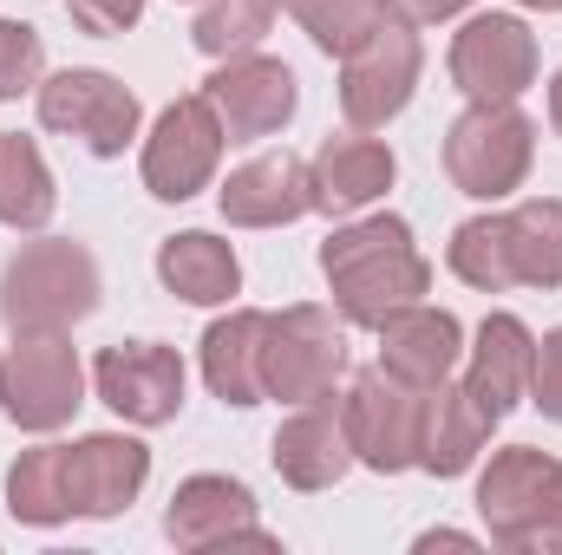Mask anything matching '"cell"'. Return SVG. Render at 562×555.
Segmentation results:
<instances>
[{
    "mask_svg": "<svg viewBox=\"0 0 562 555\" xmlns=\"http://www.w3.org/2000/svg\"><path fill=\"white\" fill-rule=\"evenodd\" d=\"M164 536H170L177 550H223V543H256V550H276V536L256 523V490H249L243 477H223V471L183 477V484L170 490Z\"/></svg>",
    "mask_w": 562,
    "mask_h": 555,
    "instance_id": "obj_14",
    "label": "cell"
},
{
    "mask_svg": "<svg viewBox=\"0 0 562 555\" xmlns=\"http://www.w3.org/2000/svg\"><path fill=\"white\" fill-rule=\"evenodd\" d=\"M86 406V366L66 333H13L0 360V412L20 431H59Z\"/></svg>",
    "mask_w": 562,
    "mask_h": 555,
    "instance_id": "obj_7",
    "label": "cell"
},
{
    "mask_svg": "<svg viewBox=\"0 0 562 555\" xmlns=\"http://www.w3.org/2000/svg\"><path fill=\"white\" fill-rule=\"evenodd\" d=\"M347 444H353V464L380 471V477H400V471H419V438H425V386L393 380L386 366H367L353 373L347 399Z\"/></svg>",
    "mask_w": 562,
    "mask_h": 555,
    "instance_id": "obj_8",
    "label": "cell"
},
{
    "mask_svg": "<svg viewBox=\"0 0 562 555\" xmlns=\"http://www.w3.org/2000/svg\"><path fill=\"white\" fill-rule=\"evenodd\" d=\"M105 281L86 242L72 236H40L20 242L13 262L0 269V327L7 333H72L99 307Z\"/></svg>",
    "mask_w": 562,
    "mask_h": 555,
    "instance_id": "obj_2",
    "label": "cell"
},
{
    "mask_svg": "<svg viewBox=\"0 0 562 555\" xmlns=\"http://www.w3.org/2000/svg\"><path fill=\"white\" fill-rule=\"evenodd\" d=\"M537 163V125L517 99L504 105H464L445 132V177L471 203H504L524 190Z\"/></svg>",
    "mask_w": 562,
    "mask_h": 555,
    "instance_id": "obj_4",
    "label": "cell"
},
{
    "mask_svg": "<svg viewBox=\"0 0 562 555\" xmlns=\"http://www.w3.org/2000/svg\"><path fill=\"white\" fill-rule=\"evenodd\" d=\"M451 86L471 105H504L537 86V33L517 13H477L451 39Z\"/></svg>",
    "mask_w": 562,
    "mask_h": 555,
    "instance_id": "obj_11",
    "label": "cell"
},
{
    "mask_svg": "<svg viewBox=\"0 0 562 555\" xmlns=\"http://www.w3.org/2000/svg\"><path fill=\"white\" fill-rule=\"evenodd\" d=\"M307 177H314V209L327 216H360L373 209L393 177H400V157L367 132H347V138H327L314 157H307Z\"/></svg>",
    "mask_w": 562,
    "mask_h": 555,
    "instance_id": "obj_19",
    "label": "cell"
},
{
    "mask_svg": "<svg viewBox=\"0 0 562 555\" xmlns=\"http://www.w3.org/2000/svg\"><path fill=\"white\" fill-rule=\"evenodd\" d=\"M419 72H425L419 20L400 7V13H386V20L340 59V112H347V125H353V132L393 125V118L413 105Z\"/></svg>",
    "mask_w": 562,
    "mask_h": 555,
    "instance_id": "obj_5",
    "label": "cell"
},
{
    "mask_svg": "<svg viewBox=\"0 0 562 555\" xmlns=\"http://www.w3.org/2000/svg\"><path fill=\"white\" fill-rule=\"evenodd\" d=\"M347 380V320H334V307H281L269 314L262 333V399L281 406H307L327 399Z\"/></svg>",
    "mask_w": 562,
    "mask_h": 555,
    "instance_id": "obj_6",
    "label": "cell"
},
{
    "mask_svg": "<svg viewBox=\"0 0 562 555\" xmlns=\"http://www.w3.org/2000/svg\"><path fill=\"white\" fill-rule=\"evenodd\" d=\"M419 550H477V536H458V530H425Z\"/></svg>",
    "mask_w": 562,
    "mask_h": 555,
    "instance_id": "obj_34",
    "label": "cell"
},
{
    "mask_svg": "<svg viewBox=\"0 0 562 555\" xmlns=\"http://www.w3.org/2000/svg\"><path fill=\"white\" fill-rule=\"evenodd\" d=\"M203 99L216 105L229 144H256L288 132V118L301 105V86L269 53H236V59H216V72L203 79Z\"/></svg>",
    "mask_w": 562,
    "mask_h": 555,
    "instance_id": "obj_12",
    "label": "cell"
},
{
    "mask_svg": "<svg viewBox=\"0 0 562 555\" xmlns=\"http://www.w3.org/2000/svg\"><path fill=\"white\" fill-rule=\"evenodd\" d=\"M150 477V451L125 431H92L79 444H66V497H72V517H119L132 510Z\"/></svg>",
    "mask_w": 562,
    "mask_h": 555,
    "instance_id": "obj_16",
    "label": "cell"
},
{
    "mask_svg": "<svg viewBox=\"0 0 562 555\" xmlns=\"http://www.w3.org/2000/svg\"><path fill=\"white\" fill-rule=\"evenodd\" d=\"M7 510L33 530H59L72 523V497H66V444H33L13 457L7 471Z\"/></svg>",
    "mask_w": 562,
    "mask_h": 555,
    "instance_id": "obj_26",
    "label": "cell"
},
{
    "mask_svg": "<svg viewBox=\"0 0 562 555\" xmlns=\"http://www.w3.org/2000/svg\"><path fill=\"white\" fill-rule=\"evenodd\" d=\"M504 236H510V269L517 287H562V196H530L517 209H504Z\"/></svg>",
    "mask_w": 562,
    "mask_h": 555,
    "instance_id": "obj_25",
    "label": "cell"
},
{
    "mask_svg": "<svg viewBox=\"0 0 562 555\" xmlns=\"http://www.w3.org/2000/svg\"><path fill=\"white\" fill-rule=\"evenodd\" d=\"M294 13V26L327 53V59H347L386 13H400V0H281Z\"/></svg>",
    "mask_w": 562,
    "mask_h": 555,
    "instance_id": "obj_29",
    "label": "cell"
},
{
    "mask_svg": "<svg viewBox=\"0 0 562 555\" xmlns=\"http://www.w3.org/2000/svg\"><path fill=\"white\" fill-rule=\"evenodd\" d=\"M66 13H72L79 33H92V39H119V33H132V26L144 20V0H66Z\"/></svg>",
    "mask_w": 562,
    "mask_h": 555,
    "instance_id": "obj_31",
    "label": "cell"
},
{
    "mask_svg": "<svg viewBox=\"0 0 562 555\" xmlns=\"http://www.w3.org/2000/svg\"><path fill=\"white\" fill-rule=\"evenodd\" d=\"M46 79V39L26 20H0V105H13L20 92H40Z\"/></svg>",
    "mask_w": 562,
    "mask_h": 555,
    "instance_id": "obj_30",
    "label": "cell"
},
{
    "mask_svg": "<svg viewBox=\"0 0 562 555\" xmlns=\"http://www.w3.org/2000/svg\"><path fill=\"white\" fill-rule=\"evenodd\" d=\"M530 366H537V333H530L517 314H491V320L477 327L464 386L504 418V412H517V406L530 399Z\"/></svg>",
    "mask_w": 562,
    "mask_h": 555,
    "instance_id": "obj_22",
    "label": "cell"
},
{
    "mask_svg": "<svg viewBox=\"0 0 562 555\" xmlns=\"http://www.w3.org/2000/svg\"><path fill=\"white\" fill-rule=\"evenodd\" d=\"M557 484L562 457L537 451V444H504L477 477V517H484L491 543L510 555H562Z\"/></svg>",
    "mask_w": 562,
    "mask_h": 555,
    "instance_id": "obj_3",
    "label": "cell"
},
{
    "mask_svg": "<svg viewBox=\"0 0 562 555\" xmlns=\"http://www.w3.org/2000/svg\"><path fill=\"white\" fill-rule=\"evenodd\" d=\"M223 144H229V132H223V118H216V105H210L203 92L164 105L157 125H150V138H144V157H138L144 190H150L157 203H190L196 190L216 183Z\"/></svg>",
    "mask_w": 562,
    "mask_h": 555,
    "instance_id": "obj_10",
    "label": "cell"
},
{
    "mask_svg": "<svg viewBox=\"0 0 562 555\" xmlns=\"http://www.w3.org/2000/svg\"><path fill=\"white\" fill-rule=\"evenodd\" d=\"M550 125H557V138H562V72L550 79Z\"/></svg>",
    "mask_w": 562,
    "mask_h": 555,
    "instance_id": "obj_35",
    "label": "cell"
},
{
    "mask_svg": "<svg viewBox=\"0 0 562 555\" xmlns=\"http://www.w3.org/2000/svg\"><path fill=\"white\" fill-rule=\"evenodd\" d=\"M530 406L562 424V327L537 340V366H530Z\"/></svg>",
    "mask_w": 562,
    "mask_h": 555,
    "instance_id": "obj_32",
    "label": "cell"
},
{
    "mask_svg": "<svg viewBox=\"0 0 562 555\" xmlns=\"http://www.w3.org/2000/svg\"><path fill=\"white\" fill-rule=\"evenodd\" d=\"M400 7H406L413 20H425V26H438V20H458L471 0H400Z\"/></svg>",
    "mask_w": 562,
    "mask_h": 555,
    "instance_id": "obj_33",
    "label": "cell"
},
{
    "mask_svg": "<svg viewBox=\"0 0 562 555\" xmlns=\"http://www.w3.org/2000/svg\"><path fill=\"white\" fill-rule=\"evenodd\" d=\"M157 281L190 307H223L229 294H243V262H236V249L223 236L183 229V236L157 242Z\"/></svg>",
    "mask_w": 562,
    "mask_h": 555,
    "instance_id": "obj_23",
    "label": "cell"
},
{
    "mask_svg": "<svg viewBox=\"0 0 562 555\" xmlns=\"http://www.w3.org/2000/svg\"><path fill=\"white\" fill-rule=\"evenodd\" d=\"M92 386L112 412L138 431H157L183 412V360L157 340H119L92 360Z\"/></svg>",
    "mask_w": 562,
    "mask_h": 555,
    "instance_id": "obj_13",
    "label": "cell"
},
{
    "mask_svg": "<svg viewBox=\"0 0 562 555\" xmlns=\"http://www.w3.org/2000/svg\"><path fill=\"white\" fill-rule=\"evenodd\" d=\"M269 457H276L281 484H294V490H334V484L353 471V444H347L340 399L327 393V399H307V406H294V412L281 418V431H276V444H269Z\"/></svg>",
    "mask_w": 562,
    "mask_h": 555,
    "instance_id": "obj_17",
    "label": "cell"
},
{
    "mask_svg": "<svg viewBox=\"0 0 562 555\" xmlns=\"http://www.w3.org/2000/svg\"><path fill=\"white\" fill-rule=\"evenodd\" d=\"M53 209H59V190H53L40 144L20 138V132H0V223L33 236L53 223Z\"/></svg>",
    "mask_w": 562,
    "mask_h": 555,
    "instance_id": "obj_24",
    "label": "cell"
},
{
    "mask_svg": "<svg viewBox=\"0 0 562 555\" xmlns=\"http://www.w3.org/2000/svg\"><path fill=\"white\" fill-rule=\"evenodd\" d=\"M321 275L334 287V307L347 327H380L386 314L425 301L431 262L419 256L406 216H360L321 242Z\"/></svg>",
    "mask_w": 562,
    "mask_h": 555,
    "instance_id": "obj_1",
    "label": "cell"
},
{
    "mask_svg": "<svg viewBox=\"0 0 562 555\" xmlns=\"http://www.w3.org/2000/svg\"><path fill=\"white\" fill-rule=\"evenodd\" d=\"M373 333H380V366H386L393 380H406V386H438V380H451L458 360H464V327H458V314H451V307H431V301H413V307L386 314Z\"/></svg>",
    "mask_w": 562,
    "mask_h": 555,
    "instance_id": "obj_18",
    "label": "cell"
},
{
    "mask_svg": "<svg viewBox=\"0 0 562 555\" xmlns=\"http://www.w3.org/2000/svg\"><path fill=\"white\" fill-rule=\"evenodd\" d=\"M517 7H530V13H562V0H517Z\"/></svg>",
    "mask_w": 562,
    "mask_h": 555,
    "instance_id": "obj_36",
    "label": "cell"
},
{
    "mask_svg": "<svg viewBox=\"0 0 562 555\" xmlns=\"http://www.w3.org/2000/svg\"><path fill=\"white\" fill-rule=\"evenodd\" d=\"M216 209L229 229H281L301 223L314 209V177L294 150H262L249 163H236L216 190Z\"/></svg>",
    "mask_w": 562,
    "mask_h": 555,
    "instance_id": "obj_15",
    "label": "cell"
},
{
    "mask_svg": "<svg viewBox=\"0 0 562 555\" xmlns=\"http://www.w3.org/2000/svg\"><path fill=\"white\" fill-rule=\"evenodd\" d=\"M497 412L464 386V380H438L425 386V438H419V471L431 477H464L477 464V451L491 444Z\"/></svg>",
    "mask_w": 562,
    "mask_h": 555,
    "instance_id": "obj_20",
    "label": "cell"
},
{
    "mask_svg": "<svg viewBox=\"0 0 562 555\" xmlns=\"http://www.w3.org/2000/svg\"><path fill=\"white\" fill-rule=\"evenodd\" d=\"M281 0H196V20H190V39L203 59H236V53H256L276 26Z\"/></svg>",
    "mask_w": 562,
    "mask_h": 555,
    "instance_id": "obj_28",
    "label": "cell"
},
{
    "mask_svg": "<svg viewBox=\"0 0 562 555\" xmlns=\"http://www.w3.org/2000/svg\"><path fill=\"white\" fill-rule=\"evenodd\" d=\"M262 333H269L262 307H229L223 320L203 327V347H196L203 353V386L236 412L262 406Z\"/></svg>",
    "mask_w": 562,
    "mask_h": 555,
    "instance_id": "obj_21",
    "label": "cell"
},
{
    "mask_svg": "<svg viewBox=\"0 0 562 555\" xmlns=\"http://www.w3.org/2000/svg\"><path fill=\"white\" fill-rule=\"evenodd\" d=\"M557 523H562V484H557Z\"/></svg>",
    "mask_w": 562,
    "mask_h": 555,
    "instance_id": "obj_37",
    "label": "cell"
},
{
    "mask_svg": "<svg viewBox=\"0 0 562 555\" xmlns=\"http://www.w3.org/2000/svg\"><path fill=\"white\" fill-rule=\"evenodd\" d=\"M445 269L464 281V287H477V294H504V287H517L504 216L491 209V216H471V223H458V229H451V242H445Z\"/></svg>",
    "mask_w": 562,
    "mask_h": 555,
    "instance_id": "obj_27",
    "label": "cell"
},
{
    "mask_svg": "<svg viewBox=\"0 0 562 555\" xmlns=\"http://www.w3.org/2000/svg\"><path fill=\"white\" fill-rule=\"evenodd\" d=\"M40 125L59 138H79L92 157H125V144L144 125V105L125 79H112L99 66H66V72L40 79Z\"/></svg>",
    "mask_w": 562,
    "mask_h": 555,
    "instance_id": "obj_9",
    "label": "cell"
}]
</instances>
